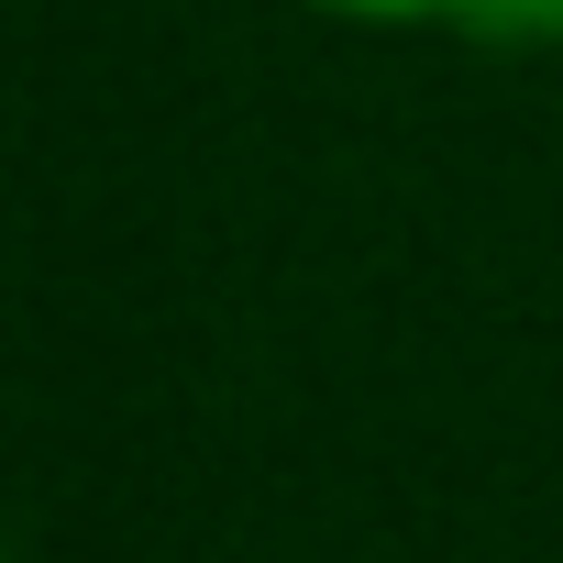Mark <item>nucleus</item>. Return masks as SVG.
<instances>
[{
	"label": "nucleus",
	"instance_id": "nucleus-1",
	"mask_svg": "<svg viewBox=\"0 0 563 563\" xmlns=\"http://www.w3.org/2000/svg\"><path fill=\"white\" fill-rule=\"evenodd\" d=\"M475 45H563V0H464Z\"/></svg>",
	"mask_w": 563,
	"mask_h": 563
},
{
	"label": "nucleus",
	"instance_id": "nucleus-2",
	"mask_svg": "<svg viewBox=\"0 0 563 563\" xmlns=\"http://www.w3.org/2000/svg\"><path fill=\"white\" fill-rule=\"evenodd\" d=\"M332 23H376V34H409V23H464V0H310Z\"/></svg>",
	"mask_w": 563,
	"mask_h": 563
}]
</instances>
